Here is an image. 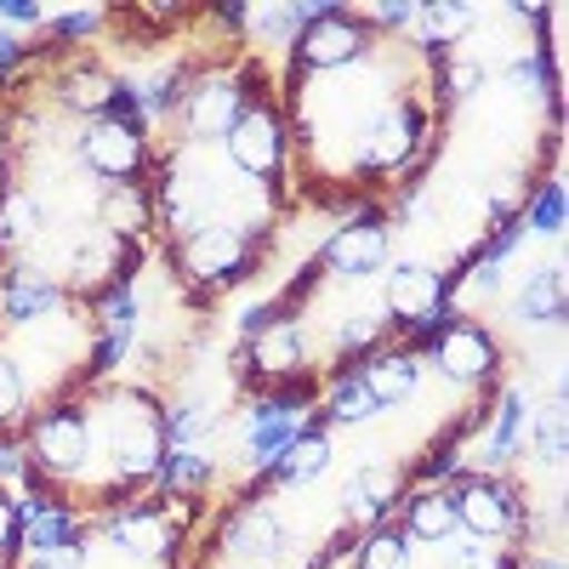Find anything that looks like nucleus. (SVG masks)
Returning a JSON list of instances; mask_svg holds the SVG:
<instances>
[{
  "label": "nucleus",
  "mask_w": 569,
  "mask_h": 569,
  "mask_svg": "<svg viewBox=\"0 0 569 569\" xmlns=\"http://www.w3.org/2000/svg\"><path fill=\"white\" fill-rule=\"evenodd\" d=\"M246 273H251V251L240 246L233 228H200L194 240H188V251H182V279L188 284H211V291H222V284L246 279Z\"/></svg>",
  "instance_id": "f257e3e1"
},
{
  "label": "nucleus",
  "mask_w": 569,
  "mask_h": 569,
  "mask_svg": "<svg viewBox=\"0 0 569 569\" xmlns=\"http://www.w3.org/2000/svg\"><path fill=\"white\" fill-rule=\"evenodd\" d=\"M228 154H233V166H240L251 182L273 177L279 171V114L268 103L240 109L233 126H228Z\"/></svg>",
  "instance_id": "f03ea898"
},
{
  "label": "nucleus",
  "mask_w": 569,
  "mask_h": 569,
  "mask_svg": "<svg viewBox=\"0 0 569 569\" xmlns=\"http://www.w3.org/2000/svg\"><path fill=\"white\" fill-rule=\"evenodd\" d=\"M80 160L109 177V182H126L137 166H142V126H120V120H98L86 126L80 137Z\"/></svg>",
  "instance_id": "7ed1b4c3"
},
{
  "label": "nucleus",
  "mask_w": 569,
  "mask_h": 569,
  "mask_svg": "<svg viewBox=\"0 0 569 569\" xmlns=\"http://www.w3.org/2000/svg\"><path fill=\"white\" fill-rule=\"evenodd\" d=\"M353 52H359V23L325 7L319 18H308V29L297 40V69H337Z\"/></svg>",
  "instance_id": "20e7f679"
},
{
  "label": "nucleus",
  "mask_w": 569,
  "mask_h": 569,
  "mask_svg": "<svg viewBox=\"0 0 569 569\" xmlns=\"http://www.w3.org/2000/svg\"><path fill=\"white\" fill-rule=\"evenodd\" d=\"M456 525H467L472 536H507L512 525H518V507H512V496L496 485V479H472V485H461L456 496Z\"/></svg>",
  "instance_id": "39448f33"
},
{
  "label": "nucleus",
  "mask_w": 569,
  "mask_h": 569,
  "mask_svg": "<svg viewBox=\"0 0 569 569\" xmlns=\"http://www.w3.org/2000/svg\"><path fill=\"white\" fill-rule=\"evenodd\" d=\"M433 353H439V370L450 376V382H479V376L496 370V342L479 325H445Z\"/></svg>",
  "instance_id": "423d86ee"
},
{
  "label": "nucleus",
  "mask_w": 569,
  "mask_h": 569,
  "mask_svg": "<svg viewBox=\"0 0 569 569\" xmlns=\"http://www.w3.org/2000/svg\"><path fill=\"white\" fill-rule=\"evenodd\" d=\"M439 302H445V273L439 268H427V262H399L393 273H388V308L399 313V319H433L439 313Z\"/></svg>",
  "instance_id": "0eeeda50"
},
{
  "label": "nucleus",
  "mask_w": 569,
  "mask_h": 569,
  "mask_svg": "<svg viewBox=\"0 0 569 569\" xmlns=\"http://www.w3.org/2000/svg\"><path fill=\"white\" fill-rule=\"evenodd\" d=\"M325 262L337 273H353V279L382 273V262H388V228L382 222H348L337 240H330Z\"/></svg>",
  "instance_id": "6e6552de"
},
{
  "label": "nucleus",
  "mask_w": 569,
  "mask_h": 569,
  "mask_svg": "<svg viewBox=\"0 0 569 569\" xmlns=\"http://www.w3.org/2000/svg\"><path fill=\"white\" fill-rule=\"evenodd\" d=\"M86 416L80 410H52L34 427V461L52 467V472H74L86 461Z\"/></svg>",
  "instance_id": "1a4fd4ad"
},
{
  "label": "nucleus",
  "mask_w": 569,
  "mask_h": 569,
  "mask_svg": "<svg viewBox=\"0 0 569 569\" xmlns=\"http://www.w3.org/2000/svg\"><path fill=\"white\" fill-rule=\"evenodd\" d=\"M240 109H246L240 103V80H206L194 98H188V126H194L200 137H211V131L228 137V126H233Z\"/></svg>",
  "instance_id": "9d476101"
},
{
  "label": "nucleus",
  "mask_w": 569,
  "mask_h": 569,
  "mask_svg": "<svg viewBox=\"0 0 569 569\" xmlns=\"http://www.w3.org/2000/svg\"><path fill=\"white\" fill-rule=\"evenodd\" d=\"M330 467V439L319 433V427H297V439H291V450L279 456V467H273V479L279 485H297V479H319V472Z\"/></svg>",
  "instance_id": "9b49d317"
},
{
  "label": "nucleus",
  "mask_w": 569,
  "mask_h": 569,
  "mask_svg": "<svg viewBox=\"0 0 569 569\" xmlns=\"http://www.w3.org/2000/svg\"><path fill=\"white\" fill-rule=\"evenodd\" d=\"M365 388L376 393V405H399L416 393V359L399 348V353H382L370 370H365Z\"/></svg>",
  "instance_id": "f8f14e48"
},
{
  "label": "nucleus",
  "mask_w": 569,
  "mask_h": 569,
  "mask_svg": "<svg viewBox=\"0 0 569 569\" xmlns=\"http://www.w3.org/2000/svg\"><path fill=\"white\" fill-rule=\"evenodd\" d=\"M399 479H393V467H359L353 479H348V512L353 518H376L388 501H393Z\"/></svg>",
  "instance_id": "ddd939ff"
},
{
  "label": "nucleus",
  "mask_w": 569,
  "mask_h": 569,
  "mask_svg": "<svg viewBox=\"0 0 569 569\" xmlns=\"http://www.w3.org/2000/svg\"><path fill=\"white\" fill-rule=\"evenodd\" d=\"M518 319H563V268H541L525 291H518Z\"/></svg>",
  "instance_id": "4468645a"
},
{
  "label": "nucleus",
  "mask_w": 569,
  "mask_h": 569,
  "mask_svg": "<svg viewBox=\"0 0 569 569\" xmlns=\"http://www.w3.org/2000/svg\"><path fill=\"white\" fill-rule=\"evenodd\" d=\"M228 552H240V558H279L284 536L273 525V512H246L240 525H233V536H228Z\"/></svg>",
  "instance_id": "2eb2a0df"
},
{
  "label": "nucleus",
  "mask_w": 569,
  "mask_h": 569,
  "mask_svg": "<svg viewBox=\"0 0 569 569\" xmlns=\"http://www.w3.org/2000/svg\"><path fill=\"white\" fill-rule=\"evenodd\" d=\"M410 536H421V541L456 536V501H450L445 490H421V496L410 501Z\"/></svg>",
  "instance_id": "dca6fc26"
},
{
  "label": "nucleus",
  "mask_w": 569,
  "mask_h": 569,
  "mask_svg": "<svg viewBox=\"0 0 569 569\" xmlns=\"http://www.w3.org/2000/svg\"><path fill=\"white\" fill-rule=\"evenodd\" d=\"M142 222H149V200H142V188L137 182H114L103 194V228L120 240V233H137Z\"/></svg>",
  "instance_id": "f3484780"
},
{
  "label": "nucleus",
  "mask_w": 569,
  "mask_h": 569,
  "mask_svg": "<svg viewBox=\"0 0 569 569\" xmlns=\"http://www.w3.org/2000/svg\"><path fill=\"white\" fill-rule=\"evenodd\" d=\"M18 518H29L34 552H52V547H69V541H74V518H69V512H52V507L34 501V496H29V507H18Z\"/></svg>",
  "instance_id": "a211bd4d"
},
{
  "label": "nucleus",
  "mask_w": 569,
  "mask_h": 569,
  "mask_svg": "<svg viewBox=\"0 0 569 569\" xmlns=\"http://www.w3.org/2000/svg\"><path fill=\"white\" fill-rule=\"evenodd\" d=\"M58 302H63V291H58V284H46V279H40V284H29V279H23L18 291L7 297V313H12L18 325H29V319H40V313H52Z\"/></svg>",
  "instance_id": "6ab92c4d"
},
{
  "label": "nucleus",
  "mask_w": 569,
  "mask_h": 569,
  "mask_svg": "<svg viewBox=\"0 0 569 569\" xmlns=\"http://www.w3.org/2000/svg\"><path fill=\"white\" fill-rule=\"evenodd\" d=\"M359 569H410V547H405V536L388 525V530H376L370 541H365V552H359Z\"/></svg>",
  "instance_id": "aec40b11"
},
{
  "label": "nucleus",
  "mask_w": 569,
  "mask_h": 569,
  "mask_svg": "<svg viewBox=\"0 0 569 569\" xmlns=\"http://www.w3.org/2000/svg\"><path fill=\"white\" fill-rule=\"evenodd\" d=\"M376 410H382V405H376V393L365 388V376L342 382V388H337V399H330V421H370Z\"/></svg>",
  "instance_id": "412c9836"
},
{
  "label": "nucleus",
  "mask_w": 569,
  "mask_h": 569,
  "mask_svg": "<svg viewBox=\"0 0 569 569\" xmlns=\"http://www.w3.org/2000/svg\"><path fill=\"white\" fill-rule=\"evenodd\" d=\"M114 547L137 552V558H154L160 552V525H154V518H120V525H114Z\"/></svg>",
  "instance_id": "4be33fe9"
},
{
  "label": "nucleus",
  "mask_w": 569,
  "mask_h": 569,
  "mask_svg": "<svg viewBox=\"0 0 569 569\" xmlns=\"http://www.w3.org/2000/svg\"><path fill=\"white\" fill-rule=\"evenodd\" d=\"M291 439H297V427L291 421H257V433H251V461H279L284 450H291Z\"/></svg>",
  "instance_id": "5701e85b"
},
{
  "label": "nucleus",
  "mask_w": 569,
  "mask_h": 569,
  "mask_svg": "<svg viewBox=\"0 0 569 569\" xmlns=\"http://www.w3.org/2000/svg\"><path fill=\"white\" fill-rule=\"evenodd\" d=\"M160 479H166V490H200V485L211 479V467H206L194 450H177V456L160 467Z\"/></svg>",
  "instance_id": "b1692460"
},
{
  "label": "nucleus",
  "mask_w": 569,
  "mask_h": 569,
  "mask_svg": "<svg viewBox=\"0 0 569 569\" xmlns=\"http://www.w3.org/2000/svg\"><path fill=\"white\" fill-rule=\"evenodd\" d=\"M518 421H525V399H518V393H507V399H501V421H496V439H490V456H496V461H501V456H512Z\"/></svg>",
  "instance_id": "393cba45"
},
{
  "label": "nucleus",
  "mask_w": 569,
  "mask_h": 569,
  "mask_svg": "<svg viewBox=\"0 0 569 569\" xmlns=\"http://www.w3.org/2000/svg\"><path fill=\"white\" fill-rule=\"evenodd\" d=\"M297 353H302V342H297V330H273V337L262 342V370H268V376H279V370H291V365H297Z\"/></svg>",
  "instance_id": "a878e982"
},
{
  "label": "nucleus",
  "mask_w": 569,
  "mask_h": 569,
  "mask_svg": "<svg viewBox=\"0 0 569 569\" xmlns=\"http://www.w3.org/2000/svg\"><path fill=\"white\" fill-rule=\"evenodd\" d=\"M103 325H109V330H126V337H131V325H137V297H131V284H114V291H109Z\"/></svg>",
  "instance_id": "bb28decb"
},
{
  "label": "nucleus",
  "mask_w": 569,
  "mask_h": 569,
  "mask_svg": "<svg viewBox=\"0 0 569 569\" xmlns=\"http://www.w3.org/2000/svg\"><path fill=\"white\" fill-rule=\"evenodd\" d=\"M18 405H23V376H18V365L7 353H0V421L18 416Z\"/></svg>",
  "instance_id": "cd10ccee"
},
{
  "label": "nucleus",
  "mask_w": 569,
  "mask_h": 569,
  "mask_svg": "<svg viewBox=\"0 0 569 569\" xmlns=\"http://www.w3.org/2000/svg\"><path fill=\"white\" fill-rule=\"evenodd\" d=\"M200 427H206V410H200V405H182V410L171 416V427H166V439H171V445H188Z\"/></svg>",
  "instance_id": "c85d7f7f"
},
{
  "label": "nucleus",
  "mask_w": 569,
  "mask_h": 569,
  "mask_svg": "<svg viewBox=\"0 0 569 569\" xmlns=\"http://www.w3.org/2000/svg\"><path fill=\"white\" fill-rule=\"evenodd\" d=\"M541 233H558L563 228V188H547L541 194V206H536V217H530Z\"/></svg>",
  "instance_id": "c756f323"
},
{
  "label": "nucleus",
  "mask_w": 569,
  "mask_h": 569,
  "mask_svg": "<svg viewBox=\"0 0 569 569\" xmlns=\"http://www.w3.org/2000/svg\"><path fill=\"white\" fill-rule=\"evenodd\" d=\"M80 563H86V547H74V541H69V547H52V552H34V558H29V569H80Z\"/></svg>",
  "instance_id": "7c9ffc66"
},
{
  "label": "nucleus",
  "mask_w": 569,
  "mask_h": 569,
  "mask_svg": "<svg viewBox=\"0 0 569 569\" xmlns=\"http://www.w3.org/2000/svg\"><path fill=\"white\" fill-rule=\"evenodd\" d=\"M450 569H496V552H490V541L456 547V552H450Z\"/></svg>",
  "instance_id": "2f4dec72"
},
{
  "label": "nucleus",
  "mask_w": 569,
  "mask_h": 569,
  "mask_svg": "<svg viewBox=\"0 0 569 569\" xmlns=\"http://www.w3.org/2000/svg\"><path fill=\"white\" fill-rule=\"evenodd\" d=\"M421 18H427V29H433V34H445V40H450V29H461V23H467V7H427Z\"/></svg>",
  "instance_id": "473e14b6"
},
{
  "label": "nucleus",
  "mask_w": 569,
  "mask_h": 569,
  "mask_svg": "<svg viewBox=\"0 0 569 569\" xmlns=\"http://www.w3.org/2000/svg\"><path fill=\"white\" fill-rule=\"evenodd\" d=\"M472 86H479V63H467V58H461V63L450 69V91H456V98H467Z\"/></svg>",
  "instance_id": "72a5a7b5"
},
{
  "label": "nucleus",
  "mask_w": 569,
  "mask_h": 569,
  "mask_svg": "<svg viewBox=\"0 0 569 569\" xmlns=\"http://www.w3.org/2000/svg\"><path fill=\"white\" fill-rule=\"evenodd\" d=\"M182 86H188V80H182V74H166V80H160V86H154V98H149V103H154V109H171V103H177V98H182Z\"/></svg>",
  "instance_id": "f704fd0d"
},
{
  "label": "nucleus",
  "mask_w": 569,
  "mask_h": 569,
  "mask_svg": "<svg viewBox=\"0 0 569 569\" xmlns=\"http://www.w3.org/2000/svg\"><path fill=\"white\" fill-rule=\"evenodd\" d=\"M0 18H12V23H40V7H34V0H0Z\"/></svg>",
  "instance_id": "c9c22d12"
},
{
  "label": "nucleus",
  "mask_w": 569,
  "mask_h": 569,
  "mask_svg": "<svg viewBox=\"0 0 569 569\" xmlns=\"http://www.w3.org/2000/svg\"><path fill=\"white\" fill-rule=\"evenodd\" d=\"M18 525H23V518H18V507H12L7 496H0V547H12V536H18Z\"/></svg>",
  "instance_id": "e433bc0d"
},
{
  "label": "nucleus",
  "mask_w": 569,
  "mask_h": 569,
  "mask_svg": "<svg viewBox=\"0 0 569 569\" xmlns=\"http://www.w3.org/2000/svg\"><path fill=\"white\" fill-rule=\"evenodd\" d=\"M472 284H479V291H501V262H479L472 268Z\"/></svg>",
  "instance_id": "4c0bfd02"
},
{
  "label": "nucleus",
  "mask_w": 569,
  "mask_h": 569,
  "mask_svg": "<svg viewBox=\"0 0 569 569\" xmlns=\"http://www.w3.org/2000/svg\"><path fill=\"white\" fill-rule=\"evenodd\" d=\"M536 74H541V69H536V58H518V63H512V80H518V86H530Z\"/></svg>",
  "instance_id": "58836bf2"
},
{
  "label": "nucleus",
  "mask_w": 569,
  "mask_h": 569,
  "mask_svg": "<svg viewBox=\"0 0 569 569\" xmlns=\"http://www.w3.org/2000/svg\"><path fill=\"white\" fill-rule=\"evenodd\" d=\"M12 58H18V40H12V34H0V74L12 69Z\"/></svg>",
  "instance_id": "ea45409f"
},
{
  "label": "nucleus",
  "mask_w": 569,
  "mask_h": 569,
  "mask_svg": "<svg viewBox=\"0 0 569 569\" xmlns=\"http://www.w3.org/2000/svg\"><path fill=\"white\" fill-rule=\"evenodd\" d=\"M0 472H18V456H12L7 445H0Z\"/></svg>",
  "instance_id": "a19ab883"
},
{
  "label": "nucleus",
  "mask_w": 569,
  "mask_h": 569,
  "mask_svg": "<svg viewBox=\"0 0 569 569\" xmlns=\"http://www.w3.org/2000/svg\"><path fill=\"white\" fill-rule=\"evenodd\" d=\"M541 569H558V563H541Z\"/></svg>",
  "instance_id": "79ce46f5"
}]
</instances>
